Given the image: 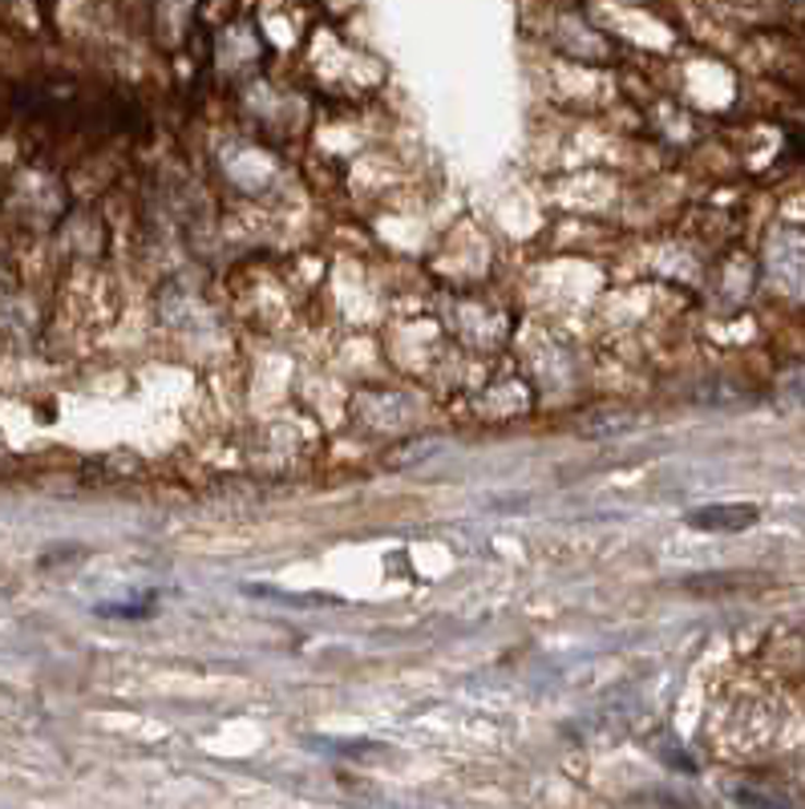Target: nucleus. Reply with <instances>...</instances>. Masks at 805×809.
Instances as JSON below:
<instances>
[{"label":"nucleus","instance_id":"nucleus-1","mask_svg":"<svg viewBox=\"0 0 805 809\" xmlns=\"http://www.w3.org/2000/svg\"><path fill=\"white\" fill-rule=\"evenodd\" d=\"M757 522V507H705L688 514V526L697 531H745Z\"/></svg>","mask_w":805,"mask_h":809}]
</instances>
